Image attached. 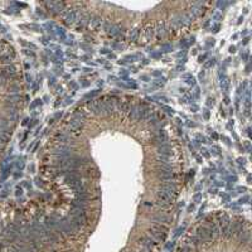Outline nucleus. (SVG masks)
Instances as JSON below:
<instances>
[{
  "mask_svg": "<svg viewBox=\"0 0 252 252\" xmlns=\"http://www.w3.org/2000/svg\"><path fill=\"white\" fill-rule=\"evenodd\" d=\"M110 33H111V36H113V37L117 36V34L120 33V28L119 27H112L110 29Z\"/></svg>",
  "mask_w": 252,
  "mask_h": 252,
  "instance_id": "f3484780",
  "label": "nucleus"
},
{
  "mask_svg": "<svg viewBox=\"0 0 252 252\" xmlns=\"http://www.w3.org/2000/svg\"><path fill=\"white\" fill-rule=\"evenodd\" d=\"M78 16H79L78 10H70L68 14L66 15V21L68 23V24H72V23H74L77 20Z\"/></svg>",
  "mask_w": 252,
  "mask_h": 252,
  "instance_id": "20e7f679",
  "label": "nucleus"
},
{
  "mask_svg": "<svg viewBox=\"0 0 252 252\" xmlns=\"http://www.w3.org/2000/svg\"><path fill=\"white\" fill-rule=\"evenodd\" d=\"M208 116H209V112H208L207 110H205V112H204V117H205V119H208Z\"/></svg>",
  "mask_w": 252,
  "mask_h": 252,
  "instance_id": "5701e85b",
  "label": "nucleus"
},
{
  "mask_svg": "<svg viewBox=\"0 0 252 252\" xmlns=\"http://www.w3.org/2000/svg\"><path fill=\"white\" fill-rule=\"evenodd\" d=\"M1 247H3V246H1V243H0V248H1Z\"/></svg>",
  "mask_w": 252,
  "mask_h": 252,
  "instance_id": "393cba45",
  "label": "nucleus"
},
{
  "mask_svg": "<svg viewBox=\"0 0 252 252\" xmlns=\"http://www.w3.org/2000/svg\"><path fill=\"white\" fill-rule=\"evenodd\" d=\"M158 153L160 154V155H164V156H168V158H169V155H171V150H170V147H169V144H168V145H162V146H159Z\"/></svg>",
  "mask_w": 252,
  "mask_h": 252,
  "instance_id": "423d86ee",
  "label": "nucleus"
},
{
  "mask_svg": "<svg viewBox=\"0 0 252 252\" xmlns=\"http://www.w3.org/2000/svg\"><path fill=\"white\" fill-rule=\"evenodd\" d=\"M139 112H140V105L131 106L130 112H129V117L131 120H139Z\"/></svg>",
  "mask_w": 252,
  "mask_h": 252,
  "instance_id": "39448f33",
  "label": "nucleus"
},
{
  "mask_svg": "<svg viewBox=\"0 0 252 252\" xmlns=\"http://www.w3.org/2000/svg\"><path fill=\"white\" fill-rule=\"evenodd\" d=\"M0 228H1V223H0Z\"/></svg>",
  "mask_w": 252,
  "mask_h": 252,
  "instance_id": "a878e982",
  "label": "nucleus"
},
{
  "mask_svg": "<svg viewBox=\"0 0 252 252\" xmlns=\"http://www.w3.org/2000/svg\"><path fill=\"white\" fill-rule=\"evenodd\" d=\"M137 37H139V30H137V29L131 30V33H130V41H136Z\"/></svg>",
  "mask_w": 252,
  "mask_h": 252,
  "instance_id": "4468645a",
  "label": "nucleus"
},
{
  "mask_svg": "<svg viewBox=\"0 0 252 252\" xmlns=\"http://www.w3.org/2000/svg\"><path fill=\"white\" fill-rule=\"evenodd\" d=\"M164 83H165L164 79H158V81H154L153 87H154V88H159V87H162V86H163Z\"/></svg>",
  "mask_w": 252,
  "mask_h": 252,
  "instance_id": "2eb2a0df",
  "label": "nucleus"
},
{
  "mask_svg": "<svg viewBox=\"0 0 252 252\" xmlns=\"http://www.w3.org/2000/svg\"><path fill=\"white\" fill-rule=\"evenodd\" d=\"M228 86H230V81L228 79H225V81H222L221 82V87L225 90V91H227L228 90Z\"/></svg>",
  "mask_w": 252,
  "mask_h": 252,
  "instance_id": "6ab92c4d",
  "label": "nucleus"
},
{
  "mask_svg": "<svg viewBox=\"0 0 252 252\" xmlns=\"http://www.w3.org/2000/svg\"><path fill=\"white\" fill-rule=\"evenodd\" d=\"M167 227L165 226H159V225H154L151 226V228L149 230V233L151 234V238L155 239V241H165L167 238Z\"/></svg>",
  "mask_w": 252,
  "mask_h": 252,
  "instance_id": "f257e3e1",
  "label": "nucleus"
},
{
  "mask_svg": "<svg viewBox=\"0 0 252 252\" xmlns=\"http://www.w3.org/2000/svg\"><path fill=\"white\" fill-rule=\"evenodd\" d=\"M156 160H158V162H160V163H163V164H167L168 160H169V158H168V156H164V155H159V156L156 158Z\"/></svg>",
  "mask_w": 252,
  "mask_h": 252,
  "instance_id": "dca6fc26",
  "label": "nucleus"
},
{
  "mask_svg": "<svg viewBox=\"0 0 252 252\" xmlns=\"http://www.w3.org/2000/svg\"><path fill=\"white\" fill-rule=\"evenodd\" d=\"M82 126H83V122H82V120H76L74 119L73 121L71 122V130L72 131H77V130H79V129H82Z\"/></svg>",
  "mask_w": 252,
  "mask_h": 252,
  "instance_id": "1a4fd4ad",
  "label": "nucleus"
},
{
  "mask_svg": "<svg viewBox=\"0 0 252 252\" xmlns=\"http://www.w3.org/2000/svg\"><path fill=\"white\" fill-rule=\"evenodd\" d=\"M1 73H3L7 78H13V77H15V76H16V70H15V67H14V66L8 64L7 67H4L3 70H1Z\"/></svg>",
  "mask_w": 252,
  "mask_h": 252,
  "instance_id": "7ed1b4c3",
  "label": "nucleus"
},
{
  "mask_svg": "<svg viewBox=\"0 0 252 252\" xmlns=\"http://www.w3.org/2000/svg\"><path fill=\"white\" fill-rule=\"evenodd\" d=\"M194 199H196V200H199V199H200V194H197V196L194 197Z\"/></svg>",
  "mask_w": 252,
  "mask_h": 252,
  "instance_id": "b1692460",
  "label": "nucleus"
},
{
  "mask_svg": "<svg viewBox=\"0 0 252 252\" xmlns=\"http://www.w3.org/2000/svg\"><path fill=\"white\" fill-rule=\"evenodd\" d=\"M219 233H221V231H219L218 226H217V225H214V223H212V225H210V227H209V236H210V238H214V237H217V236H218Z\"/></svg>",
  "mask_w": 252,
  "mask_h": 252,
  "instance_id": "6e6552de",
  "label": "nucleus"
},
{
  "mask_svg": "<svg viewBox=\"0 0 252 252\" xmlns=\"http://www.w3.org/2000/svg\"><path fill=\"white\" fill-rule=\"evenodd\" d=\"M154 34H155V27H154V25H149L146 28V30H145V38L146 39H151Z\"/></svg>",
  "mask_w": 252,
  "mask_h": 252,
  "instance_id": "9b49d317",
  "label": "nucleus"
},
{
  "mask_svg": "<svg viewBox=\"0 0 252 252\" xmlns=\"http://www.w3.org/2000/svg\"><path fill=\"white\" fill-rule=\"evenodd\" d=\"M214 64V59H209L208 63H205V67H210V66H213Z\"/></svg>",
  "mask_w": 252,
  "mask_h": 252,
  "instance_id": "412c9836",
  "label": "nucleus"
},
{
  "mask_svg": "<svg viewBox=\"0 0 252 252\" xmlns=\"http://www.w3.org/2000/svg\"><path fill=\"white\" fill-rule=\"evenodd\" d=\"M9 141V134L8 133H0V142L1 144H7Z\"/></svg>",
  "mask_w": 252,
  "mask_h": 252,
  "instance_id": "ddd939ff",
  "label": "nucleus"
},
{
  "mask_svg": "<svg viewBox=\"0 0 252 252\" xmlns=\"http://www.w3.org/2000/svg\"><path fill=\"white\" fill-rule=\"evenodd\" d=\"M167 25H165V23H159L158 27H156V29H155V33H156V36L158 37H163L165 33H167Z\"/></svg>",
  "mask_w": 252,
  "mask_h": 252,
  "instance_id": "0eeeda50",
  "label": "nucleus"
},
{
  "mask_svg": "<svg viewBox=\"0 0 252 252\" xmlns=\"http://www.w3.org/2000/svg\"><path fill=\"white\" fill-rule=\"evenodd\" d=\"M101 23H102V19L100 18V16H97V15L92 16L91 20H90V24H91V27H92V28H99L101 25Z\"/></svg>",
  "mask_w": 252,
  "mask_h": 252,
  "instance_id": "9d476101",
  "label": "nucleus"
},
{
  "mask_svg": "<svg viewBox=\"0 0 252 252\" xmlns=\"http://www.w3.org/2000/svg\"><path fill=\"white\" fill-rule=\"evenodd\" d=\"M111 28H112V25H111V23H110V21H105V24H104V29L108 32V30L111 29Z\"/></svg>",
  "mask_w": 252,
  "mask_h": 252,
  "instance_id": "aec40b11",
  "label": "nucleus"
},
{
  "mask_svg": "<svg viewBox=\"0 0 252 252\" xmlns=\"http://www.w3.org/2000/svg\"><path fill=\"white\" fill-rule=\"evenodd\" d=\"M183 231H184V228H183V227H182V228H179V230H178V231L175 232V236H179V234H180V233H182Z\"/></svg>",
  "mask_w": 252,
  "mask_h": 252,
  "instance_id": "4be33fe9",
  "label": "nucleus"
},
{
  "mask_svg": "<svg viewBox=\"0 0 252 252\" xmlns=\"http://www.w3.org/2000/svg\"><path fill=\"white\" fill-rule=\"evenodd\" d=\"M140 243L142 246V248H146V250H150L151 251L154 246L156 245V241H155V239H153L151 237L145 236V237H141L140 238Z\"/></svg>",
  "mask_w": 252,
  "mask_h": 252,
  "instance_id": "f03ea898",
  "label": "nucleus"
},
{
  "mask_svg": "<svg viewBox=\"0 0 252 252\" xmlns=\"http://www.w3.org/2000/svg\"><path fill=\"white\" fill-rule=\"evenodd\" d=\"M13 58H14V56H10V53H5V54H1L0 61H1L3 63H10L11 61H13Z\"/></svg>",
  "mask_w": 252,
  "mask_h": 252,
  "instance_id": "f8f14e48",
  "label": "nucleus"
},
{
  "mask_svg": "<svg viewBox=\"0 0 252 252\" xmlns=\"http://www.w3.org/2000/svg\"><path fill=\"white\" fill-rule=\"evenodd\" d=\"M7 82H8V78L4 76V74L0 72V86H4V84H7Z\"/></svg>",
  "mask_w": 252,
  "mask_h": 252,
  "instance_id": "a211bd4d",
  "label": "nucleus"
}]
</instances>
